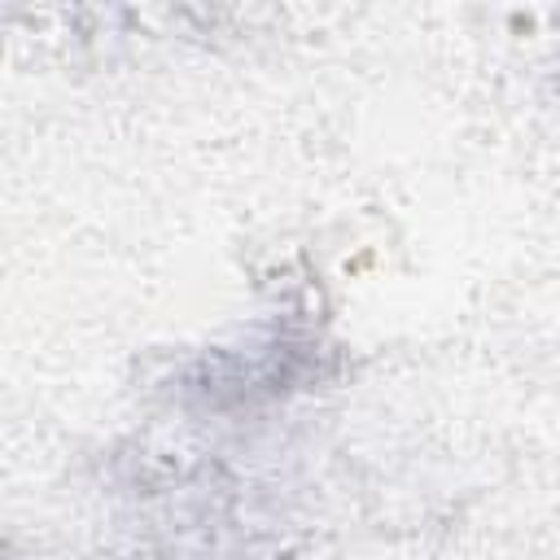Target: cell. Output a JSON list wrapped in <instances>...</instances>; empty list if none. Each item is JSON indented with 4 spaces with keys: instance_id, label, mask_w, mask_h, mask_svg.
<instances>
[{
    "instance_id": "6da1fadb",
    "label": "cell",
    "mask_w": 560,
    "mask_h": 560,
    "mask_svg": "<svg viewBox=\"0 0 560 560\" xmlns=\"http://www.w3.org/2000/svg\"><path fill=\"white\" fill-rule=\"evenodd\" d=\"M337 372V350L306 306H284L236 341L179 354L162 376L175 407L197 416H236L315 389Z\"/></svg>"
},
{
    "instance_id": "7a4b0ae2",
    "label": "cell",
    "mask_w": 560,
    "mask_h": 560,
    "mask_svg": "<svg viewBox=\"0 0 560 560\" xmlns=\"http://www.w3.org/2000/svg\"><path fill=\"white\" fill-rule=\"evenodd\" d=\"M556 83H560V79H556Z\"/></svg>"
}]
</instances>
